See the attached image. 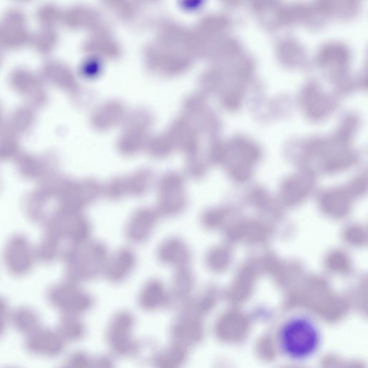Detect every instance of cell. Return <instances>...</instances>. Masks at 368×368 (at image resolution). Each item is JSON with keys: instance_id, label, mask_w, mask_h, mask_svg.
<instances>
[{"instance_id": "30bf717a", "label": "cell", "mask_w": 368, "mask_h": 368, "mask_svg": "<svg viewBox=\"0 0 368 368\" xmlns=\"http://www.w3.org/2000/svg\"><path fill=\"white\" fill-rule=\"evenodd\" d=\"M89 368H115V364L111 357L102 356L91 360Z\"/></svg>"}, {"instance_id": "5b68a950", "label": "cell", "mask_w": 368, "mask_h": 368, "mask_svg": "<svg viewBox=\"0 0 368 368\" xmlns=\"http://www.w3.org/2000/svg\"><path fill=\"white\" fill-rule=\"evenodd\" d=\"M168 301L165 290L162 284L153 281L146 285L140 297V305L146 310H155L163 306Z\"/></svg>"}, {"instance_id": "3957f363", "label": "cell", "mask_w": 368, "mask_h": 368, "mask_svg": "<svg viewBox=\"0 0 368 368\" xmlns=\"http://www.w3.org/2000/svg\"><path fill=\"white\" fill-rule=\"evenodd\" d=\"M135 264V257L132 252L123 250L110 261L106 267L108 277L113 282H121L126 279Z\"/></svg>"}, {"instance_id": "9c48e42d", "label": "cell", "mask_w": 368, "mask_h": 368, "mask_svg": "<svg viewBox=\"0 0 368 368\" xmlns=\"http://www.w3.org/2000/svg\"><path fill=\"white\" fill-rule=\"evenodd\" d=\"M91 359L83 352L73 354L61 368H89Z\"/></svg>"}, {"instance_id": "52a82bcc", "label": "cell", "mask_w": 368, "mask_h": 368, "mask_svg": "<svg viewBox=\"0 0 368 368\" xmlns=\"http://www.w3.org/2000/svg\"><path fill=\"white\" fill-rule=\"evenodd\" d=\"M189 252L185 245L178 240H170L160 250V257L166 263L184 264L188 260Z\"/></svg>"}, {"instance_id": "7a4b0ae2", "label": "cell", "mask_w": 368, "mask_h": 368, "mask_svg": "<svg viewBox=\"0 0 368 368\" xmlns=\"http://www.w3.org/2000/svg\"><path fill=\"white\" fill-rule=\"evenodd\" d=\"M134 318L128 312H121L113 320L108 329V339L112 349L121 355L133 352L136 343L132 337Z\"/></svg>"}, {"instance_id": "6da1fadb", "label": "cell", "mask_w": 368, "mask_h": 368, "mask_svg": "<svg viewBox=\"0 0 368 368\" xmlns=\"http://www.w3.org/2000/svg\"><path fill=\"white\" fill-rule=\"evenodd\" d=\"M322 334L316 322L306 317H295L282 325L277 335L280 351L288 359L303 362L319 350Z\"/></svg>"}, {"instance_id": "8992f818", "label": "cell", "mask_w": 368, "mask_h": 368, "mask_svg": "<svg viewBox=\"0 0 368 368\" xmlns=\"http://www.w3.org/2000/svg\"><path fill=\"white\" fill-rule=\"evenodd\" d=\"M187 357L186 348L174 344L160 352L155 358V368H180Z\"/></svg>"}, {"instance_id": "ba28073f", "label": "cell", "mask_w": 368, "mask_h": 368, "mask_svg": "<svg viewBox=\"0 0 368 368\" xmlns=\"http://www.w3.org/2000/svg\"><path fill=\"white\" fill-rule=\"evenodd\" d=\"M61 329L64 336L71 340L79 339L84 333L83 324L76 319L67 320Z\"/></svg>"}, {"instance_id": "277c9868", "label": "cell", "mask_w": 368, "mask_h": 368, "mask_svg": "<svg viewBox=\"0 0 368 368\" xmlns=\"http://www.w3.org/2000/svg\"><path fill=\"white\" fill-rule=\"evenodd\" d=\"M157 216L150 210L140 211L132 219L128 227L129 237L134 241H142L148 237L155 223Z\"/></svg>"}]
</instances>
